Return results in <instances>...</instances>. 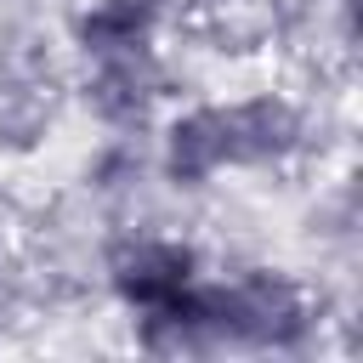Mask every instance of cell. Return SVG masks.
Returning <instances> with one entry per match:
<instances>
[{
  "instance_id": "obj_1",
  "label": "cell",
  "mask_w": 363,
  "mask_h": 363,
  "mask_svg": "<svg viewBox=\"0 0 363 363\" xmlns=\"http://www.w3.org/2000/svg\"><path fill=\"white\" fill-rule=\"evenodd\" d=\"M187 284H193V250H182V244H136L119 261V289L142 312L170 306Z\"/></svg>"
},
{
  "instance_id": "obj_2",
  "label": "cell",
  "mask_w": 363,
  "mask_h": 363,
  "mask_svg": "<svg viewBox=\"0 0 363 363\" xmlns=\"http://www.w3.org/2000/svg\"><path fill=\"white\" fill-rule=\"evenodd\" d=\"M221 130H227V164H255V159H272V153H284L295 142V113L284 102L261 96V102L227 108Z\"/></svg>"
},
{
  "instance_id": "obj_3",
  "label": "cell",
  "mask_w": 363,
  "mask_h": 363,
  "mask_svg": "<svg viewBox=\"0 0 363 363\" xmlns=\"http://www.w3.org/2000/svg\"><path fill=\"white\" fill-rule=\"evenodd\" d=\"M227 164V130H221V108L187 113L170 130V176L176 182H204Z\"/></svg>"
},
{
  "instance_id": "obj_4",
  "label": "cell",
  "mask_w": 363,
  "mask_h": 363,
  "mask_svg": "<svg viewBox=\"0 0 363 363\" xmlns=\"http://www.w3.org/2000/svg\"><path fill=\"white\" fill-rule=\"evenodd\" d=\"M153 28V0H96L79 23L85 45L102 51V57H119V51H142Z\"/></svg>"
}]
</instances>
